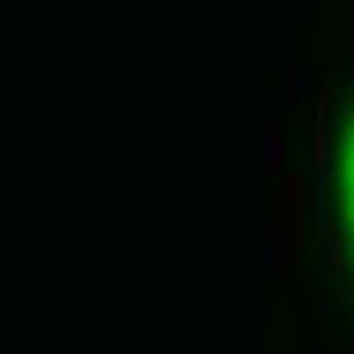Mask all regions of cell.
Returning <instances> with one entry per match:
<instances>
[{
    "instance_id": "obj_3",
    "label": "cell",
    "mask_w": 354,
    "mask_h": 354,
    "mask_svg": "<svg viewBox=\"0 0 354 354\" xmlns=\"http://www.w3.org/2000/svg\"><path fill=\"white\" fill-rule=\"evenodd\" d=\"M306 354H336V348H330V330H324V318L306 324Z\"/></svg>"
},
{
    "instance_id": "obj_2",
    "label": "cell",
    "mask_w": 354,
    "mask_h": 354,
    "mask_svg": "<svg viewBox=\"0 0 354 354\" xmlns=\"http://www.w3.org/2000/svg\"><path fill=\"white\" fill-rule=\"evenodd\" d=\"M287 135H281V122H275V116H269V122H263V165H275V171H281L287 165Z\"/></svg>"
},
{
    "instance_id": "obj_4",
    "label": "cell",
    "mask_w": 354,
    "mask_h": 354,
    "mask_svg": "<svg viewBox=\"0 0 354 354\" xmlns=\"http://www.w3.org/2000/svg\"><path fill=\"white\" fill-rule=\"evenodd\" d=\"M342 214H348V232H354V196H348V202H342Z\"/></svg>"
},
{
    "instance_id": "obj_1",
    "label": "cell",
    "mask_w": 354,
    "mask_h": 354,
    "mask_svg": "<svg viewBox=\"0 0 354 354\" xmlns=\"http://www.w3.org/2000/svg\"><path fill=\"white\" fill-rule=\"evenodd\" d=\"M312 55H287V92H293V104H306L312 98Z\"/></svg>"
}]
</instances>
